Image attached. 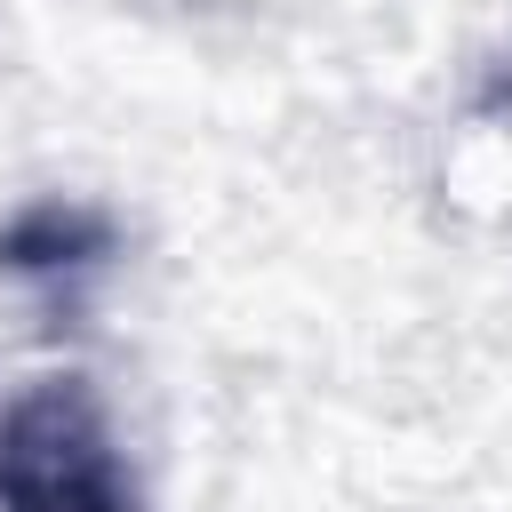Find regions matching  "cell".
I'll list each match as a JSON object with an SVG mask.
<instances>
[{
    "label": "cell",
    "instance_id": "obj_1",
    "mask_svg": "<svg viewBox=\"0 0 512 512\" xmlns=\"http://www.w3.org/2000/svg\"><path fill=\"white\" fill-rule=\"evenodd\" d=\"M0 512H128L120 456L80 384H32L0 408Z\"/></svg>",
    "mask_w": 512,
    "mask_h": 512
},
{
    "label": "cell",
    "instance_id": "obj_2",
    "mask_svg": "<svg viewBox=\"0 0 512 512\" xmlns=\"http://www.w3.org/2000/svg\"><path fill=\"white\" fill-rule=\"evenodd\" d=\"M96 256H112V224L80 200H32L0 224V272H80Z\"/></svg>",
    "mask_w": 512,
    "mask_h": 512
}]
</instances>
